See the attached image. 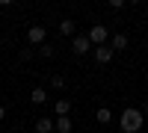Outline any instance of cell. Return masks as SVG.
<instances>
[{
	"mask_svg": "<svg viewBox=\"0 0 148 133\" xmlns=\"http://www.w3.org/2000/svg\"><path fill=\"white\" fill-rule=\"evenodd\" d=\"M142 124H145V113L136 110V106H127V110L119 115V127H121V133H139Z\"/></svg>",
	"mask_w": 148,
	"mask_h": 133,
	"instance_id": "6da1fadb",
	"label": "cell"
},
{
	"mask_svg": "<svg viewBox=\"0 0 148 133\" xmlns=\"http://www.w3.org/2000/svg\"><path fill=\"white\" fill-rule=\"evenodd\" d=\"M27 39H30V44L42 47V44H47V30L42 27V24H33V27L27 30Z\"/></svg>",
	"mask_w": 148,
	"mask_h": 133,
	"instance_id": "7a4b0ae2",
	"label": "cell"
},
{
	"mask_svg": "<svg viewBox=\"0 0 148 133\" xmlns=\"http://www.w3.org/2000/svg\"><path fill=\"white\" fill-rule=\"evenodd\" d=\"M71 50L77 53V56H86L89 50H95V47H92V39H89V35H74V39H71Z\"/></svg>",
	"mask_w": 148,
	"mask_h": 133,
	"instance_id": "3957f363",
	"label": "cell"
},
{
	"mask_svg": "<svg viewBox=\"0 0 148 133\" xmlns=\"http://www.w3.org/2000/svg\"><path fill=\"white\" fill-rule=\"evenodd\" d=\"M95 62H101V65H110V62H113V56H116V50H113V47H110V44H101V47H95Z\"/></svg>",
	"mask_w": 148,
	"mask_h": 133,
	"instance_id": "277c9868",
	"label": "cell"
},
{
	"mask_svg": "<svg viewBox=\"0 0 148 133\" xmlns=\"http://www.w3.org/2000/svg\"><path fill=\"white\" fill-rule=\"evenodd\" d=\"M89 39H92V44H95V47L107 44V27H104V24H95V27L89 30Z\"/></svg>",
	"mask_w": 148,
	"mask_h": 133,
	"instance_id": "5b68a950",
	"label": "cell"
},
{
	"mask_svg": "<svg viewBox=\"0 0 148 133\" xmlns=\"http://www.w3.org/2000/svg\"><path fill=\"white\" fill-rule=\"evenodd\" d=\"M53 130H56V118H47V115L36 118V133H53Z\"/></svg>",
	"mask_w": 148,
	"mask_h": 133,
	"instance_id": "8992f818",
	"label": "cell"
},
{
	"mask_svg": "<svg viewBox=\"0 0 148 133\" xmlns=\"http://www.w3.org/2000/svg\"><path fill=\"white\" fill-rule=\"evenodd\" d=\"M53 113H56V118H65V115L71 113V101H68V98H59V101L53 104Z\"/></svg>",
	"mask_w": 148,
	"mask_h": 133,
	"instance_id": "52a82bcc",
	"label": "cell"
},
{
	"mask_svg": "<svg viewBox=\"0 0 148 133\" xmlns=\"http://www.w3.org/2000/svg\"><path fill=\"white\" fill-rule=\"evenodd\" d=\"M110 47H113L116 53H119V50H127V35H125V33H116L113 39H110Z\"/></svg>",
	"mask_w": 148,
	"mask_h": 133,
	"instance_id": "ba28073f",
	"label": "cell"
},
{
	"mask_svg": "<svg viewBox=\"0 0 148 133\" xmlns=\"http://www.w3.org/2000/svg\"><path fill=\"white\" fill-rule=\"evenodd\" d=\"M30 101H33V106H42V104L47 101V89H42V86H36V89L30 92Z\"/></svg>",
	"mask_w": 148,
	"mask_h": 133,
	"instance_id": "9c48e42d",
	"label": "cell"
},
{
	"mask_svg": "<svg viewBox=\"0 0 148 133\" xmlns=\"http://www.w3.org/2000/svg\"><path fill=\"white\" fill-rule=\"evenodd\" d=\"M59 33H62V35H71V39H74V35H77V24H74L71 18L59 21Z\"/></svg>",
	"mask_w": 148,
	"mask_h": 133,
	"instance_id": "30bf717a",
	"label": "cell"
},
{
	"mask_svg": "<svg viewBox=\"0 0 148 133\" xmlns=\"http://www.w3.org/2000/svg\"><path fill=\"white\" fill-rule=\"evenodd\" d=\"M95 121L98 124H110L113 121V110H110V106H101V110L95 113Z\"/></svg>",
	"mask_w": 148,
	"mask_h": 133,
	"instance_id": "8fae6325",
	"label": "cell"
},
{
	"mask_svg": "<svg viewBox=\"0 0 148 133\" xmlns=\"http://www.w3.org/2000/svg\"><path fill=\"white\" fill-rule=\"evenodd\" d=\"M56 130H59V133H71V130H74L71 118H68V115H65V118H56Z\"/></svg>",
	"mask_w": 148,
	"mask_h": 133,
	"instance_id": "7c38bea8",
	"label": "cell"
},
{
	"mask_svg": "<svg viewBox=\"0 0 148 133\" xmlns=\"http://www.w3.org/2000/svg\"><path fill=\"white\" fill-rule=\"evenodd\" d=\"M51 86H53V89H65V77H62V74H53V77H51Z\"/></svg>",
	"mask_w": 148,
	"mask_h": 133,
	"instance_id": "4fadbf2b",
	"label": "cell"
},
{
	"mask_svg": "<svg viewBox=\"0 0 148 133\" xmlns=\"http://www.w3.org/2000/svg\"><path fill=\"white\" fill-rule=\"evenodd\" d=\"M39 53H42L45 59H51V56H53L56 50H53V47H51V44H42V47H39Z\"/></svg>",
	"mask_w": 148,
	"mask_h": 133,
	"instance_id": "5bb4252c",
	"label": "cell"
},
{
	"mask_svg": "<svg viewBox=\"0 0 148 133\" xmlns=\"http://www.w3.org/2000/svg\"><path fill=\"white\" fill-rule=\"evenodd\" d=\"M21 59H24V62H27V59H33V50H30V47H24V50H21Z\"/></svg>",
	"mask_w": 148,
	"mask_h": 133,
	"instance_id": "9a60e30c",
	"label": "cell"
},
{
	"mask_svg": "<svg viewBox=\"0 0 148 133\" xmlns=\"http://www.w3.org/2000/svg\"><path fill=\"white\" fill-rule=\"evenodd\" d=\"M3 118H6V106L0 104V121H3Z\"/></svg>",
	"mask_w": 148,
	"mask_h": 133,
	"instance_id": "2e32d148",
	"label": "cell"
},
{
	"mask_svg": "<svg viewBox=\"0 0 148 133\" xmlns=\"http://www.w3.org/2000/svg\"><path fill=\"white\" fill-rule=\"evenodd\" d=\"M142 113H145V118H148V101H145V106H142Z\"/></svg>",
	"mask_w": 148,
	"mask_h": 133,
	"instance_id": "e0dca14e",
	"label": "cell"
}]
</instances>
